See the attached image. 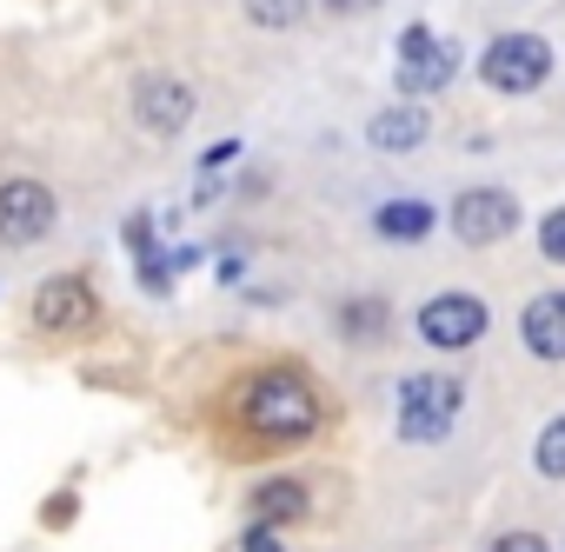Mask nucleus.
I'll list each match as a JSON object with an SVG mask.
<instances>
[{"label":"nucleus","instance_id":"f257e3e1","mask_svg":"<svg viewBox=\"0 0 565 552\" xmlns=\"http://www.w3.org/2000/svg\"><path fill=\"white\" fill-rule=\"evenodd\" d=\"M239 420H246V433H259V439H313L320 420H327V400H320V386H313L300 367H273V373L246 380Z\"/></svg>","mask_w":565,"mask_h":552},{"label":"nucleus","instance_id":"f03ea898","mask_svg":"<svg viewBox=\"0 0 565 552\" xmlns=\"http://www.w3.org/2000/svg\"><path fill=\"white\" fill-rule=\"evenodd\" d=\"M459 406H466V393H459L452 373H413V380H399V439H413V446L446 439L452 420H459Z\"/></svg>","mask_w":565,"mask_h":552},{"label":"nucleus","instance_id":"7ed1b4c3","mask_svg":"<svg viewBox=\"0 0 565 552\" xmlns=\"http://www.w3.org/2000/svg\"><path fill=\"white\" fill-rule=\"evenodd\" d=\"M479 74H486V87H499V94H532V87H545V74H552V41H539V34H499V41L486 47Z\"/></svg>","mask_w":565,"mask_h":552},{"label":"nucleus","instance_id":"20e7f679","mask_svg":"<svg viewBox=\"0 0 565 552\" xmlns=\"http://www.w3.org/2000/svg\"><path fill=\"white\" fill-rule=\"evenodd\" d=\"M54 220H61L54 187H41V180H0V240H8V246L47 240Z\"/></svg>","mask_w":565,"mask_h":552},{"label":"nucleus","instance_id":"39448f33","mask_svg":"<svg viewBox=\"0 0 565 552\" xmlns=\"http://www.w3.org/2000/svg\"><path fill=\"white\" fill-rule=\"evenodd\" d=\"M486 327H492V314H486V300H479V294H439V300H426V307H419V340H426V347H439V353L472 347Z\"/></svg>","mask_w":565,"mask_h":552},{"label":"nucleus","instance_id":"423d86ee","mask_svg":"<svg viewBox=\"0 0 565 552\" xmlns=\"http://www.w3.org/2000/svg\"><path fill=\"white\" fill-rule=\"evenodd\" d=\"M512 226H519V200H512L505 187H466V193L452 200V233H459L466 246H499Z\"/></svg>","mask_w":565,"mask_h":552},{"label":"nucleus","instance_id":"0eeeda50","mask_svg":"<svg viewBox=\"0 0 565 552\" xmlns=\"http://www.w3.org/2000/svg\"><path fill=\"white\" fill-rule=\"evenodd\" d=\"M100 320V294L81 280V273H61V280H47L34 294V327L41 333H87Z\"/></svg>","mask_w":565,"mask_h":552},{"label":"nucleus","instance_id":"6e6552de","mask_svg":"<svg viewBox=\"0 0 565 552\" xmlns=\"http://www.w3.org/2000/svg\"><path fill=\"white\" fill-rule=\"evenodd\" d=\"M193 87L180 81V74H140L134 81V120L147 127V134H180L186 120H193Z\"/></svg>","mask_w":565,"mask_h":552},{"label":"nucleus","instance_id":"1a4fd4ad","mask_svg":"<svg viewBox=\"0 0 565 552\" xmlns=\"http://www.w3.org/2000/svg\"><path fill=\"white\" fill-rule=\"evenodd\" d=\"M519 340L532 347V360L558 367V360H565V294H539V300H525V314H519Z\"/></svg>","mask_w":565,"mask_h":552},{"label":"nucleus","instance_id":"9d476101","mask_svg":"<svg viewBox=\"0 0 565 552\" xmlns=\"http://www.w3.org/2000/svg\"><path fill=\"white\" fill-rule=\"evenodd\" d=\"M426 134H433V114H426L419 100L380 107V114L366 120V140H373L380 153H413V147H426Z\"/></svg>","mask_w":565,"mask_h":552},{"label":"nucleus","instance_id":"9b49d317","mask_svg":"<svg viewBox=\"0 0 565 552\" xmlns=\"http://www.w3.org/2000/svg\"><path fill=\"white\" fill-rule=\"evenodd\" d=\"M313 512V492L300 486V479H266L259 492H253V526H300Z\"/></svg>","mask_w":565,"mask_h":552},{"label":"nucleus","instance_id":"f8f14e48","mask_svg":"<svg viewBox=\"0 0 565 552\" xmlns=\"http://www.w3.org/2000/svg\"><path fill=\"white\" fill-rule=\"evenodd\" d=\"M452 67H459V47L452 41H433L419 61H399V94L413 100V94H439L446 81H452Z\"/></svg>","mask_w":565,"mask_h":552},{"label":"nucleus","instance_id":"ddd939ff","mask_svg":"<svg viewBox=\"0 0 565 552\" xmlns=\"http://www.w3.org/2000/svg\"><path fill=\"white\" fill-rule=\"evenodd\" d=\"M373 233H380V240H426V233H433V206H426V200H386V206L373 213Z\"/></svg>","mask_w":565,"mask_h":552},{"label":"nucleus","instance_id":"4468645a","mask_svg":"<svg viewBox=\"0 0 565 552\" xmlns=\"http://www.w3.org/2000/svg\"><path fill=\"white\" fill-rule=\"evenodd\" d=\"M333 320H340V333H347V340H380V333L393 327V307L360 294V300H340V314H333Z\"/></svg>","mask_w":565,"mask_h":552},{"label":"nucleus","instance_id":"2eb2a0df","mask_svg":"<svg viewBox=\"0 0 565 552\" xmlns=\"http://www.w3.org/2000/svg\"><path fill=\"white\" fill-rule=\"evenodd\" d=\"M246 21L253 28H300L307 21V0H246Z\"/></svg>","mask_w":565,"mask_h":552},{"label":"nucleus","instance_id":"dca6fc26","mask_svg":"<svg viewBox=\"0 0 565 552\" xmlns=\"http://www.w3.org/2000/svg\"><path fill=\"white\" fill-rule=\"evenodd\" d=\"M532 466L545 473V479H565V413L539 433V446H532Z\"/></svg>","mask_w":565,"mask_h":552},{"label":"nucleus","instance_id":"f3484780","mask_svg":"<svg viewBox=\"0 0 565 552\" xmlns=\"http://www.w3.org/2000/svg\"><path fill=\"white\" fill-rule=\"evenodd\" d=\"M539 253H545L552 266H565V206H552V213L539 220Z\"/></svg>","mask_w":565,"mask_h":552},{"label":"nucleus","instance_id":"a211bd4d","mask_svg":"<svg viewBox=\"0 0 565 552\" xmlns=\"http://www.w3.org/2000/svg\"><path fill=\"white\" fill-rule=\"evenodd\" d=\"M486 552H552V545H545L539 532H525V526H519V532H499V539H492Z\"/></svg>","mask_w":565,"mask_h":552},{"label":"nucleus","instance_id":"6ab92c4d","mask_svg":"<svg viewBox=\"0 0 565 552\" xmlns=\"http://www.w3.org/2000/svg\"><path fill=\"white\" fill-rule=\"evenodd\" d=\"M239 552H287V545H279V532H273V526H246Z\"/></svg>","mask_w":565,"mask_h":552},{"label":"nucleus","instance_id":"aec40b11","mask_svg":"<svg viewBox=\"0 0 565 552\" xmlns=\"http://www.w3.org/2000/svg\"><path fill=\"white\" fill-rule=\"evenodd\" d=\"M433 41H439L433 28H406V34H399V61H419V54H426Z\"/></svg>","mask_w":565,"mask_h":552},{"label":"nucleus","instance_id":"412c9836","mask_svg":"<svg viewBox=\"0 0 565 552\" xmlns=\"http://www.w3.org/2000/svg\"><path fill=\"white\" fill-rule=\"evenodd\" d=\"M320 8H333V14H373L380 0H320Z\"/></svg>","mask_w":565,"mask_h":552}]
</instances>
